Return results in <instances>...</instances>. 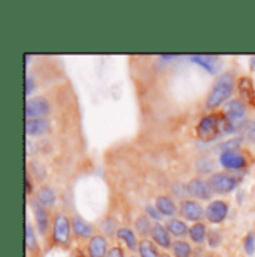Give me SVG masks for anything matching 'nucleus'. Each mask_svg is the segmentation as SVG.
Segmentation results:
<instances>
[{"mask_svg": "<svg viewBox=\"0 0 255 257\" xmlns=\"http://www.w3.org/2000/svg\"><path fill=\"white\" fill-rule=\"evenodd\" d=\"M26 245L29 250H36L38 248V239L35 235V230L32 227V224L27 221L26 223Z\"/></svg>", "mask_w": 255, "mask_h": 257, "instance_id": "26", "label": "nucleus"}, {"mask_svg": "<svg viewBox=\"0 0 255 257\" xmlns=\"http://www.w3.org/2000/svg\"><path fill=\"white\" fill-rule=\"evenodd\" d=\"M179 211L184 218H187L190 221H195V223H198L206 214V209H203L197 200H190V199H185L181 202Z\"/></svg>", "mask_w": 255, "mask_h": 257, "instance_id": "8", "label": "nucleus"}, {"mask_svg": "<svg viewBox=\"0 0 255 257\" xmlns=\"http://www.w3.org/2000/svg\"><path fill=\"white\" fill-rule=\"evenodd\" d=\"M219 163L225 169L239 171L246 166V159L236 150H225L219 156Z\"/></svg>", "mask_w": 255, "mask_h": 257, "instance_id": "6", "label": "nucleus"}, {"mask_svg": "<svg viewBox=\"0 0 255 257\" xmlns=\"http://www.w3.org/2000/svg\"><path fill=\"white\" fill-rule=\"evenodd\" d=\"M50 102L45 97H30L26 102V117L30 118H44L50 114Z\"/></svg>", "mask_w": 255, "mask_h": 257, "instance_id": "5", "label": "nucleus"}, {"mask_svg": "<svg viewBox=\"0 0 255 257\" xmlns=\"http://www.w3.org/2000/svg\"><path fill=\"white\" fill-rule=\"evenodd\" d=\"M173 193L179 197H184L185 194H188V190H187V186H184L181 183H175L173 184Z\"/></svg>", "mask_w": 255, "mask_h": 257, "instance_id": "30", "label": "nucleus"}, {"mask_svg": "<svg viewBox=\"0 0 255 257\" xmlns=\"http://www.w3.org/2000/svg\"><path fill=\"white\" fill-rule=\"evenodd\" d=\"M155 206L160 211V214L161 215H166V217H173L178 212L176 203L169 196H158L157 197V202H155Z\"/></svg>", "mask_w": 255, "mask_h": 257, "instance_id": "15", "label": "nucleus"}, {"mask_svg": "<svg viewBox=\"0 0 255 257\" xmlns=\"http://www.w3.org/2000/svg\"><path fill=\"white\" fill-rule=\"evenodd\" d=\"M32 208H33L35 217H36V224H38L39 232L41 233H45L47 229H48V226H50V218H48V212H47L45 206L35 200L32 203Z\"/></svg>", "mask_w": 255, "mask_h": 257, "instance_id": "14", "label": "nucleus"}, {"mask_svg": "<svg viewBox=\"0 0 255 257\" xmlns=\"http://www.w3.org/2000/svg\"><path fill=\"white\" fill-rule=\"evenodd\" d=\"M50 123L45 118H30L26 121V132L29 136H42L48 132Z\"/></svg>", "mask_w": 255, "mask_h": 257, "instance_id": "13", "label": "nucleus"}, {"mask_svg": "<svg viewBox=\"0 0 255 257\" xmlns=\"http://www.w3.org/2000/svg\"><path fill=\"white\" fill-rule=\"evenodd\" d=\"M139 256L140 257H160L161 254H158L157 247L152 244V241L149 239H143L139 242Z\"/></svg>", "mask_w": 255, "mask_h": 257, "instance_id": "23", "label": "nucleus"}, {"mask_svg": "<svg viewBox=\"0 0 255 257\" xmlns=\"http://www.w3.org/2000/svg\"><path fill=\"white\" fill-rule=\"evenodd\" d=\"M131 257H136V256H131Z\"/></svg>", "mask_w": 255, "mask_h": 257, "instance_id": "38", "label": "nucleus"}, {"mask_svg": "<svg viewBox=\"0 0 255 257\" xmlns=\"http://www.w3.org/2000/svg\"><path fill=\"white\" fill-rule=\"evenodd\" d=\"M35 79L32 78V76H27L26 78V96H30L32 94V91L35 90Z\"/></svg>", "mask_w": 255, "mask_h": 257, "instance_id": "32", "label": "nucleus"}, {"mask_svg": "<svg viewBox=\"0 0 255 257\" xmlns=\"http://www.w3.org/2000/svg\"><path fill=\"white\" fill-rule=\"evenodd\" d=\"M27 194H32V180H30V175H27Z\"/></svg>", "mask_w": 255, "mask_h": 257, "instance_id": "34", "label": "nucleus"}, {"mask_svg": "<svg viewBox=\"0 0 255 257\" xmlns=\"http://www.w3.org/2000/svg\"><path fill=\"white\" fill-rule=\"evenodd\" d=\"M243 247H245V251H246V254L248 256H252L255 253V236L254 233H249L246 238H245V244H243Z\"/></svg>", "mask_w": 255, "mask_h": 257, "instance_id": "28", "label": "nucleus"}, {"mask_svg": "<svg viewBox=\"0 0 255 257\" xmlns=\"http://www.w3.org/2000/svg\"><path fill=\"white\" fill-rule=\"evenodd\" d=\"M88 254L90 257H106L108 256V242L102 235H93L88 242Z\"/></svg>", "mask_w": 255, "mask_h": 257, "instance_id": "12", "label": "nucleus"}, {"mask_svg": "<svg viewBox=\"0 0 255 257\" xmlns=\"http://www.w3.org/2000/svg\"><path fill=\"white\" fill-rule=\"evenodd\" d=\"M176 57H178V56H173V54H167V56L163 54V56H161L163 60H172V59H176Z\"/></svg>", "mask_w": 255, "mask_h": 257, "instance_id": "35", "label": "nucleus"}, {"mask_svg": "<svg viewBox=\"0 0 255 257\" xmlns=\"http://www.w3.org/2000/svg\"><path fill=\"white\" fill-rule=\"evenodd\" d=\"M190 238H191L192 242L195 244H203L206 239H207V229L203 223H194L191 227H190Z\"/></svg>", "mask_w": 255, "mask_h": 257, "instance_id": "21", "label": "nucleus"}, {"mask_svg": "<svg viewBox=\"0 0 255 257\" xmlns=\"http://www.w3.org/2000/svg\"><path fill=\"white\" fill-rule=\"evenodd\" d=\"M221 241H222V236H221V233L218 230H212V232L207 233V244H209V247L215 248V247H218L221 244Z\"/></svg>", "mask_w": 255, "mask_h": 257, "instance_id": "27", "label": "nucleus"}, {"mask_svg": "<svg viewBox=\"0 0 255 257\" xmlns=\"http://www.w3.org/2000/svg\"><path fill=\"white\" fill-rule=\"evenodd\" d=\"M172 251L175 257H191V245L187 241H175L172 245Z\"/></svg>", "mask_w": 255, "mask_h": 257, "instance_id": "24", "label": "nucleus"}, {"mask_svg": "<svg viewBox=\"0 0 255 257\" xmlns=\"http://www.w3.org/2000/svg\"><path fill=\"white\" fill-rule=\"evenodd\" d=\"M75 257H84V256H81V254H78V256H75Z\"/></svg>", "mask_w": 255, "mask_h": 257, "instance_id": "37", "label": "nucleus"}, {"mask_svg": "<svg viewBox=\"0 0 255 257\" xmlns=\"http://www.w3.org/2000/svg\"><path fill=\"white\" fill-rule=\"evenodd\" d=\"M146 214H148V217H151V218H154V220H160V218H161L160 211L157 209V206L154 208L152 205H148V206H146Z\"/></svg>", "mask_w": 255, "mask_h": 257, "instance_id": "31", "label": "nucleus"}, {"mask_svg": "<svg viewBox=\"0 0 255 257\" xmlns=\"http://www.w3.org/2000/svg\"><path fill=\"white\" fill-rule=\"evenodd\" d=\"M102 229H103V232H105V233L112 235V233H114V230L117 229V227H115V221H114L112 218H106V220H103V223H102ZM117 230H118V229H117Z\"/></svg>", "mask_w": 255, "mask_h": 257, "instance_id": "29", "label": "nucleus"}, {"mask_svg": "<svg viewBox=\"0 0 255 257\" xmlns=\"http://www.w3.org/2000/svg\"><path fill=\"white\" fill-rule=\"evenodd\" d=\"M234 90V76L233 73L227 72L222 73L221 76H218V79L215 81L210 93L207 94L206 99V108L213 111L218 109L219 106H222L233 94Z\"/></svg>", "mask_w": 255, "mask_h": 257, "instance_id": "2", "label": "nucleus"}, {"mask_svg": "<svg viewBox=\"0 0 255 257\" xmlns=\"http://www.w3.org/2000/svg\"><path fill=\"white\" fill-rule=\"evenodd\" d=\"M246 114V106L243 103V100H239V99H234V100H230L225 103V108H224V115L227 117L228 121H231L233 124L237 126V121H240Z\"/></svg>", "mask_w": 255, "mask_h": 257, "instance_id": "9", "label": "nucleus"}, {"mask_svg": "<svg viewBox=\"0 0 255 257\" xmlns=\"http://www.w3.org/2000/svg\"><path fill=\"white\" fill-rule=\"evenodd\" d=\"M136 230L142 235H148L152 230V224L148 218V215H142L136 220Z\"/></svg>", "mask_w": 255, "mask_h": 257, "instance_id": "25", "label": "nucleus"}, {"mask_svg": "<svg viewBox=\"0 0 255 257\" xmlns=\"http://www.w3.org/2000/svg\"><path fill=\"white\" fill-rule=\"evenodd\" d=\"M106 257H126L124 256V250L121 247H112L109 251H108V256Z\"/></svg>", "mask_w": 255, "mask_h": 257, "instance_id": "33", "label": "nucleus"}, {"mask_svg": "<svg viewBox=\"0 0 255 257\" xmlns=\"http://www.w3.org/2000/svg\"><path fill=\"white\" fill-rule=\"evenodd\" d=\"M117 236H118V239H121V241L127 245L130 250L139 248L136 235H134V232H133L131 229H128V227H120V229L117 230Z\"/></svg>", "mask_w": 255, "mask_h": 257, "instance_id": "19", "label": "nucleus"}, {"mask_svg": "<svg viewBox=\"0 0 255 257\" xmlns=\"http://www.w3.org/2000/svg\"><path fill=\"white\" fill-rule=\"evenodd\" d=\"M239 94H240V97L245 102H248L252 106H255L254 84H252V81L249 78H246V76L245 78H240V81H239Z\"/></svg>", "mask_w": 255, "mask_h": 257, "instance_id": "17", "label": "nucleus"}, {"mask_svg": "<svg viewBox=\"0 0 255 257\" xmlns=\"http://www.w3.org/2000/svg\"><path fill=\"white\" fill-rule=\"evenodd\" d=\"M207 184L210 187L212 193H218V194H227V193L233 192L239 180L227 172H215L209 177Z\"/></svg>", "mask_w": 255, "mask_h": 257, "instance_id": "3", "label": "nucleus"}, {"mask_svg": "<svg viewBox=\"0 0 255 257\" xmlns=\"http://www.w3.org/2000/svg\"><path fill=\"white\" fill-rule=\"evenodd\" d=\"M190 62L192 63L198 64V66H201L203 69H206L209 73H215V70H216V59L215 57H212V56H190Z\"/></svg>", "mask_w": 255, "mask_h": 257, "instance_id": "20", "label": "nucleus"}, {"mask_svg": "<svg viewBox=\"0 0 255 257\" xmlns=\"http://www.w3.org/2000/svg\"><path fill=\"white\" fill-rule=\"evenodd\" d=\"M167 230L170 232V235L176 236V238H182L185 236L187 233H190V227L182 221V220H178V218H172L167 221Z\"/></svg>", "mask_w": 255, "mask_h": 257, "instance_id": "18", "label": "nucleus"}, {"mask_svg": "<svg viewBox=\"0 0 255 257\" xmlns=\"http://www.w3.org/2000/svg\"><path fill=\"white\" fill-rule=\"evenodd\" d=\"M72 229H73V233L78 238H82V239L90 238L93 235V226L88 221H85L84 218H81V217H73Z\"/></svg>", "mask_w": 255, "mask_h": 257, "instance_id": "16", "label": "nucleus"}, {"mask_svg": "<svg viewBox=\"0 0 255 257\" xmlns=\"http://www.w3.org/2000/svg\"><path fill=\"white\" fill-rule=\"evenodd\" d=\"M237 126L228 121L224 114H209L197 124V135L203 141H213L224 133L234 132Z\"/></svg>", "mask_w": 255, "mask_h": 257, "instance_id": "1", "label": "nucleus"}, {"mask_svg": "<svg viewBox=\"0 0 255 257\" xmlns=\"http://www.w3.org/2000/svg\"><path fill=\"white\" fill-rule=\"evenodd\" d=\"M160 257H170V256H169L167 253H163V254H161V256H160Z\"/></svg>", "mask_w": 255, "mask_h": 257, "instance_id": "36", "label": "nucleus"}, {"mask_svg": "<svg viewBox=\"0 0 255 257\" xmlns=\"http://www.w3.org/2000/svg\"><path fill=\"white\" fill-rule=\"evenodd\" d=\"M70 220L66 214H57L53 223V239L57 245H67L70 241Z\"/></svg>", "mask_w": 255, "mask_h": 257, "instance_id": "4", "label": "nucleus"}, {"mask_svg": "<svg viewBox=\"0 0 255 257\" xmlns=\"http://www.w3.org/2000/svg\"><path fill=\"white\" fill-rule=\"evenodd\" d=\"M38 202L41 205L47 206H53L56 203V192L50 187V186H42L38 190Z\"/></svg>", "mask_w": 255, "mask_h": 257, "instance_id": "22", "label": "nucleus"}, {"mask_svg": "<svg viewBox=\"0 0 255 257\" xmlns=\"http://www.w3.org/2000/svg\"><path fill=\"white\" fill-rule=\"evenodd\" d=\"M187 190H188L190 196L198 199V200H207L212 196V190H210L207 181H203L200 178L190 180L188 184H187Z\"/></svg>", "mask_w": 255, "mask_h": 257, "instance_id": "10", "label": "nucleus"}, {"mask_svg": "<svg viewBox=\"0 0 255 257\" xmlns=\"http://www.w3.org/2000/svg\"><path fill=\"white\" fill-rule=\"evenodd\" d=\"M151 236H152V241H155V244L160 245L161 248H170L173 245L172 238H170V232L167 230V227H164L160 223L152 224Z\"/></svg>", "mask_w": 255, "mask_h": 257, "instance_id": "11", "label": "nucleus"}, {"mask_svg": "<svg viewBox=\"0 0 255 257\" xmlns=\"http://www.w3.org/2000/svg\"><path fill=\"white\" fill-rule=\"evenodd\" d=\"M227 214H228L227 202H224V200H212L206 208L204 217L207 218V221H210L213 224H219L227 218Z\"/></svg>", "mask_w": 255, "mask_h": 257, "instance_id": "7", "label": "nucleus"}]
</instances>
